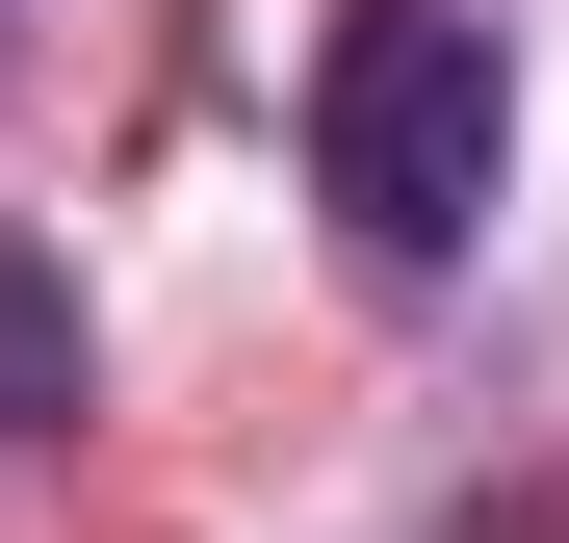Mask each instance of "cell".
<instances>
[{
  "label": "cell",
  "mask_w": 569,
  "mask_h": 543,
  "mask_svg": "<svg viewBox=\"0 0 569 543\" xmlns=\"http://www.w3.org/2000/svg\"><path fill=\"white\" fill-rule=\"evenodd\" d=\"M492 181H518L492 0H337V52H311V208L389 259V285H440V259L492 233Z\"/></svg>",
  "instance_id": "6da1fadb"
}]
</instances>
